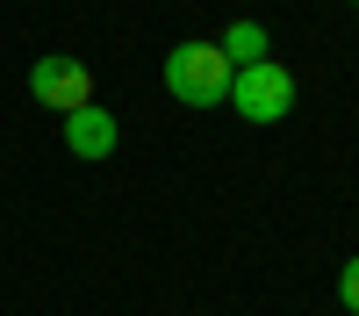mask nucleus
Instances as JSON below:
<instances>
[{
    "mask_svg": "<svg viewBox=\"0 0 359 316\" xmlns=\"http://www.w3.org/2000/svg\"><path fill=\"white\" fill-rule=\"evenodd\" d=\"M216 50L230 57V72H245V65H259V57H273V50H266V22H230L223 36H216Z\"/></svg>",
    "mask_w": 359,
    "mask_h": 316,
    "instance_id": "nucleus-5",
    "label": "nucleus"
},
{
    "mask_svg": "<svg viewBox=\"0 0 359 316\" xmlns=\"http://www.w3.org/2000/svg\"><path fill=\"white\" fill-rule=\"evenodd\" d=\"M352 8H359V0H352Z\"/></svg>",
    "mask_w": 359,
    "mask_h": 316,
    "instance_id": "nucleus-7",
    "label": "nucleus"
},
{
    "mask_svg": "<svg viewBox=\"0 0 359 316\" xmlns=\"http://www.w3.org/2000/svg\"><path fill=\"white\" fill-rule=\"evenodd\" d=\"M29 101L36 108H57V115H72L94 101V72H86V57H65V50H50L29 65Z\"/></svg>",
    "mask_w": 359,
    "mask_h": 316,
    "instance_id": "nucleus-3",
    "label": "nucleus"
},
{
    "mask_svg": "<svg viewBox=\"0 0 359 316\" xmlns=\"http://www.w3.org/2000/svg\"><path fill=\"white\" fill-rule=\"evenodd\" d=\"M230 108L245 115V123H287L294 115V72L280 65V57H259V65H245L230 79Z\"/></svg>",
    "mask_w": 359,
    "mask_h": 316,
    "instance_id": "nucleus-2",
    "label": "nucleus"
},
{
    "mask_svg": "<svg viewBox=\"0 0 359 316\" xmlns=\"http://www.w3.org/2000/svg\"><path fill=\"white\" fill-rule=\"evenodd\" d=\"M338 302H345V309L359 316V252H352L345 266H338Z\"/></svg>",
    "mask_w": 359,
    "mask_h": 316,
    "instance_id": "nucleus-6",
    "label": "nucleus"
},
{
    "mask_svg": "<svg viewBox=\"0 0 359 316\" xmlns=\"http://www.w3.org/2000/svg\"><path fill=\"white\" fill-rule=\"evenodd\" d=\"M165 94L180 101V108H216V101H230V57L216 50V43H172L165 50Z\"/></svg>",
    "mask_w": 359,
    "mask_h": 316,
    "instance_id": "nucleus-1",
    "label": "nucleus"
},
{
    "mask_svg": "<svg viewBox=\"0 0 359 316\" xmlns=\"http://www.w3.org/2000/svg\"><path fill=\"white\" fill-rule=\"evenodd\" d=\"M65 151H72V158H108V151H115V115L94 108V101L72 108V115H65Z\"/></svg>",
    "mask_w": 359,
    "mask_h": 316,
    "instance_id": "nucleus-4",
    "label": "nucleus"
}]
</instances>
